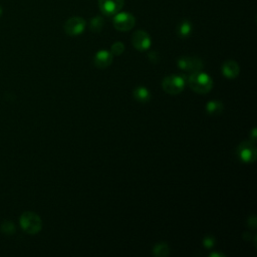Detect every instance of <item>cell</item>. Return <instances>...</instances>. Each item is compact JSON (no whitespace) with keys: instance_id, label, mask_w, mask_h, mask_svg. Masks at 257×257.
<instances>
[{"instance_id":"1","label":"cell","mask_w":257,"mask_h":257,"mask_svg":"<svg viewBox=\"0 0 257 257\" xmlns=\"http://www.w3.org/2000/svg\"><path fill=\"white\" fill-rule=\"evenodd\" d=\"M187 81L190 89L197 94H207L213 88V80L211 76L201 71L191 73Z\"/></svg>"},{"instance_id":"2","label":"cell","mask_w":257,"mask_h":257,"mask_svg":"<svg viewBox=\"0 0 257 257\" xmlns=\"http://www.w3.org/2000/svg\"><path fill=\"white\" fill-rule=\"evenodd\" d=\"M20 226L27 234H37L42 228V221L40 217L34 212H24L19 219Z\"/></svg>"},{"instance_id":"3","label":"cell","mask_w":257,"mask_h":257,"mask_svg":"<svg viewBox=\"0 0 257 257\" xmlns=\"http://www.w3.org/2000/svg\"><path fill=\"white\" fill-rule=\"evenodd\" d=\"M185 77L180 74H171L166 76L162 81L163 90L169 95H178L185 88Z\"/></svg>"},{"instance_id":"4","label":"cell","mask_w":257,"mask_h":257,"mask_svg":"<svg viewBox=\"0 0 257 257\" xmlns=\"http://www.w3.org/2000/svg\"><path fill=\"white\" fill-rule=\"evenodd\" d=\"M236 155L242 163H246V164L254 163L257 158V150L255 146V142L251 140L242 142L237 147Z\"/></svg>"},{"instance_id":"5","label":"cell","mask_w":257,"mask_h":257,"mask_svg":"<svg viewBox=\"0 0 257 257\" xmlns=\"http://www.w3.org/2000/svg\"><path fill=\"white\" fill-rule=\"evenodd\" d=\"M135 17L128 12L117 13L112 19L113 27L119 32H129L135 26Z\"/></svg>"},{"instance_id":"6","label":"cell","mask_w":257,"mask_h":257,"mask_svg":"<svg viewBox=\"0 0 257 257\" xmlns=\"http://www.w3.org/2000/svg\"><path fill=\"white\" fill-rule=\"evenodd\" d=\"M87 26V22L81 17H72L68 19L64 25L65 33L71 37H77L81 35Z\"/></svg>"},{"instance_id":"7","label":"cell","mask_w":257,"mask_h":257,"mask_svg":"<svg viewBox=\"0 0 257 257\" xmlns=\"http://www.w3.org/2000/svg\"><path fill=\"white\" fill-rule=\"evenodd\" d=\"M124 0H99V7L107 16L116 15L124 6Z\"/></svg>"},{"instance_id":"8","label":"cell","mask_w":257,"mask_h":257,"mask_svg":"<svg viewBox=\"0 0 257 257\" xmlns=\"http://www.w3.org/2000/svg\"><path fill=\"white\" fill-rule=\"evenodd\" d=\"M178 67L190 73H195L198 71H201L204 67L202 60L198 58H191V56H181L177 61Z\"/></svg>"},{"instance_id":"9","label":"cell","mask_w":257,"mask_h":257,"mask_svg":"<svg viewBox=\"0 0 257 257\" xmlns=\"http://www.w3.org/2000/svg\"><path fill=\"white\" fill-rule=\"evenodd\" d=\"M132 43L134 47L140 51H144L151 46V37L144 31H137L132 37Z\"/></svg>"},{"instance_id":"10","label":"cell","mask_w":257,"mask_h":257,"mask_svg":"<svg viewBox=\"0 0 257 257\" xmlns=\"http://www.w3.org/2000/svg\"><path fill=\"white\" fill-rule=\"evenodd\" d=\"M95 66L100 69L108 68L112 63V54L110 51L107 50H100L96 53L95 59H94Z\"/></svg>"},{"instance_id":"11","label":"cell","mask_w":257,"mask_h":257,"mask_svg":"<svg viewBox=\"0 0 257 257\" xmlns=\"http://www.w3.org/2000/svg\"><path fill=\"white\" fill-rule=\"evenodd\" d=\"M240 73L239 65L235 61H226L222 66V73L227 78H235Z\"/></svg>"},{"instance_id":"12","label":"cell","mask_w":257,"mask_h":257,"mask_svg":"<svg viewBox=\"0 0 257 257\" xmlns=\"http://www.w3.org/2000/svg\"><path fill=\"white\" fill-rule=\"evenodd\" d=\"M133 96H134L135 100H137L139 103H142V104H145V103L149 102L151 99V94H150L149 90L144 87L136 88L133 92Z\"/></svg>"},{"instance_id":"13","label":"cell","mask_w":257,"mask_h":257,"mask_svg":"<svg viewBox=\"0 0 257 257\" xmlns=\"http://www.w3.org/2000/svg\"><path fill=\"white\" fill-rule=\"evenodd\" d=\"M224 109L223 104L220 101L213 100L207 103L206 105V112L210 116H219L222 113Z\"/></svg>"},{"instance_id":"14","label":"cell","mask_w":257,"mask_h":257,"mask_svg":"<svg viewBox=\"0 0 257 257\" xmlns=\"http://www.w3.org/2000/svg\"><path fill=\"white\" fill-rule=\"evenodd\" d=\"M177 35L179 36V37L181 38H186L188 37L191 33H192V24L189 20L184 19L182 21H180L177 25Z\"/></svg>"},{"instance_id":"15","label":"cell","mask_w":257,"mask_h":257,"mask_svg":"<svg viewBox=\"0 0 257 257\" xmlns=\"http://www.w3.org/2000/svg\"><path fill=\"white\" fill-rule=\"evenodd\" d=\"M153 254L157 257H166L170 254V247L164 242L158 243L153 248Z\"/></svg>"},{"instance_id":"16","label":"cell","mask_w":257,"mask_h":257,"mask_svg":"<svg viewBox=\"0 0 257 257\" xmlns=\"http://www.w3.org/2000/svg\"><path fill=\"white\" fill-rule=\"evenodd\" d=\"M104 24H105L104 18L101 16H96L91 19L90 28H91V31L94 33H100L103 30Z\"/></svg>"},{"instance_id":"17","label":"cell","mask_w":257,"mask_h":257,"mask_svg":"<svg viewBox=\"0 0 257 257\" xmlns=\"http://www.w3.org/2000/svg\"><path fill=\"white\" fill-rule=\"evenodd\" d=\"M125 51V45L121 41H117L111 45L110 52L112 55H121Z\"/></svg>"},{"instance_id":"18","label":"cell","mask_w":257,"mask_h":257,"mask_svg":"<svg viewBox=\"0 0 257 257\" xmlns=\"http://www.w3.org/2000/svg\"><path fill=\"white\" fill-rule=\"evenodd\" d=\"M1 231L5 234H14L15 233V226L10 221H5L1 225Z\"/></svg>"},{"instance_id":"19","label":"cell","mask_w":257,"mask_h":257,"mask_svg":"<svg viewBox=\"0 0 257 257\" xmlns=\"http://www.w3.org/2000/svg\"><path fill=\"white\" fill-rule=\"evenodd\" d=\"M214 244H215V238L213 237V236H211V235H207L204 239H203V245H204V247H206V248H212L213 246H214Z\"/></svg>"},{"instance_id":"20","label":"cell","mask_w":257,"mask_h":257,"mask_svg":"<svg viewBox=\"0 0 257 257\" xmlns=\"http://www.w3.org/2000/svg\"><path fill=\"white\" fill-rule=\"evenodd\" d=\"M247 224L249 227H251L252 229H255L256 228V225H257V220H256V217L254 215L248 217L247 219Z\"/></svg>"},{"instance_id":"21","label":"cell","mask_w":257,"mask_h":257,"mask_svg":"<svg viewBox=\"0 0 257 257\" xmlns=\"http://www.w3.org/2000/svg\"><path fill=\"white\" fill-rule=\"evenodd\" d=\"M157 56H158L157 52L153 51V52H151V53L149 54V59H150V60H151L153 63H157V62H158V60H156Z\"/></svg>"},{"instance_id":"22","label":"cell","mask_w":257,"mask_h":257,"mask_svg":"<svg viewBox=\"0 0 257 257\" xmlns=\"http://www.w3.org/2000/svg\"><path fill=\"white\" fill-rule=\"evenodd\" d=\"M255 140H256V129L254 128V129L252 130V135H251V141L255 142Z\"/></svg>"},{"instance_id":"23","label":"cell","mask_w":257,"mask_h":257,"mask_svg":"<svg viewBox=\"0 0 257 257\" xmlns=\"http://www.w3.org/2000/svg\"><path fill=\"white\" fill-rule=\"evenodd\" d=\"M210 256H211V257H224V255H223V254L216 253V252H215V253H211V254H210Z\"/></svg>"},{"instance_id":"24","label":"cell","mask_w":257,"mask_h":257,"mask_svg":"<svg viewBox=\"0 0 257 257\" xmlns=\"http://www.w3.org/2000/svg\"><path fill=\"white\" fill-rule=\"evenodd\" d=\"M1 15H2V8L0 7V17H1Z\"/></svg>"}]
</instances>
